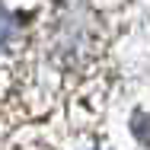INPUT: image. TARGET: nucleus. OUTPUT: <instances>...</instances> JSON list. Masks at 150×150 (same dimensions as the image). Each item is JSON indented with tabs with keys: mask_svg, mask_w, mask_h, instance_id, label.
<instances>
[{
	"mask_svg": "<svg viewBox=\"0 0 150 150\" xmlns=\"http://www.w3.org/2000/svg\"><path fill=\"white\" fill-rule=\"evenodd\" d=\"M6 32H10V26H6V19H0V45H3V38H6Z\"/></svg>",
	"mask_w": 150,
	"mask_h": 150,
	"instance_id": "f257e3e1",
	"label": "nucleus"
}]
</instances>
